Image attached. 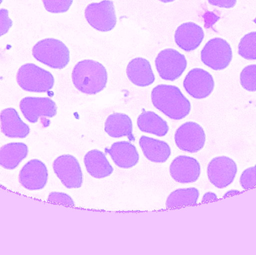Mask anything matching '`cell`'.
I'll use <instances>...</instances> for the list:
<instances>
[{"instance_id": "cell-1", "label": "cell", "mask_w": 256, "mask_h": 255, "mask_svg": "<svg viewBox=\"0 0 256 255\" xmlns=\"http://www.w3.org/2000/svg\"><path fill=\"white\" fill-rule=\"evenodd\" d=\"M154 106L173 120H182L189 115L190 102L174 85H159L152 91Z\"/></svg>"}, {"instance_id": "cell-2", "label": "cell", "mask_w": 256, "mask_h": 255, "mask_svg": "<svg viewBox=\"0 0 256 255\" xmlns=\"http://www.w3.org/2000/svg\"><path fill=\"white\" fill-rule=\"evenodd\" d=\"M108 78L104 66L93 60L80 61L72 72L74 85L86 94H96L104 89Z\"/></svg>"}, {"instance_id": "cell-3", "label": "cell", "mask_w": 256, "mask_h": 255, "mask_svg": "<svg viewBox=\"0 0 256 255\" xmlns=\"http://www.w3.org/2000/svg\"><path fill=\"white\" fill-rule=\"evenodd\" d=\"M36 59L52 68L63 69L70 61L68 48L61 40L48 38L38 42L32 49Z\"/></svg>"}, {"instance_id": "cell-4", "label": "cell", "mask_w": 256, "mask_h": 255, "mask_svg": "<svg viewBox=\"0 0 256 255\" xmlns=\"http://www.w3.org/2000/svg\"><path fill=\"white\" fill-rule=\"evenodd\" d=\"M18 85L30 92H48L54 85V77L49 71L34 64H26L16 74Z\"/></svg>"}, {"instance_id": "cell-5", "label": "cell", "mask_w": 256, "mask_h": 255, "mask_svg": "<svg viewBox=\"0 0 256 255\" xmlns=\"http://www.w3.org/2000/svg\"><path fill=\"white\" fill-rule=\"evenodd\" d=\"M201 59L206 66L213 70H224L232 60L231 46L224 39H212L202 50Z\"/></svg>"}, {"instance_id": "cell-6", "label": "cell", "mask_w": 256, "mask_h": 255, "mask_svg": "<svg viewBox=\"0 0 256 255\" xmlns=\"http://www.w3.org/2000/svg\"><path fill=\"white\" fill-rule=\"evenodd\" d=\"M85 17L93 28L100 31H110L117 22L114 2L109 0L91 3L85 10Z\"/></svg>"}, {"instance_id": "cell-7", "label": "cell", "mask_w": 256, "mask_h": 255, "mask_svg": "<svg viewBox=\"0 0 256 255\" xmlns=\"http://www.w3.org/2000/svg\"><path fill=\"white\" fill-rule=\"evenodd\" d=\"M155 65L162 79L174 81L183 74L188 62L184 55L178 51L166 49L158 54L155 59Z\"/></svg>"}, {"instance_id": "cell-8", "label": "cell", "mask_w": 256, "mask_h": 255, "mask_svg": "<svg viewBox=\"0 0 256 255\" xmlns=\"http://www.w3.org/2000/svg\"><path fill=\"white\" fill-rule=\"evenodd\" d=\"M206 136L202 127L196 122L182 124L174 134V141L179 149L189 153H196L204 148Z\"/></svg>"}, {"instance_id": "cell-9", "label": "cell", "mask_w": 256, "mask_h": 255, "mask_svg": "<svg viewBox=\"0 0 256 255\" xmlns=\"http://www.w3.org/2000/svg\"><path fill=\"white\" fill-rule=\"evenodd\" d=\"M209 181L218 189L232 184L238 172V166L232 159L225 156L214 158L208 166Z\"/></svg>"}, {"instance_id": "cell-10", "label": "cell", "mask_w": 256, "mask_h": 255, "mask_svg": "<svg viewBox=\"0 0 256 255\" xmlns=\"http://www.w3.org/2000/svg\"><path fill=\"white\" fill-rule=\"evenodd\" d=\"M54 172L68 189L80 188L82 184V172L79 162L74 156H60L52 164Z\"/></svg>"}, {"instance_id": "cell-11", "label": "cell", "mask_w": 256, "mask_h": 255, "mask_svg": "<svg viewBox=\"0 0 256 255\" xmlns=\"http://www.w3.org/2000/svg\"><path fill=\"white\" fill-rule=\"evenodd\" d=\"M184 88L196 99L208 97L214 88V80L210 73L201 68H194L186 75L184 80Z\"/></svg>"}, {"instance_id": "cell-12", "label": "cell", "mask_w": 256, "mask_h": 255, "mask_svg": "<svg viewBox=\"0 0 256 255\" xmlns=\"http://www.w3.org/2000/svg\"><path fill=\"white\" fill-rule=\"evenodd\" d=\"M20 109L26 119L33 124L40 117L52 118L57 113L56 104L48 97H25L21 100Z\"/></svg>"}, {"instance_id": "cell-13", "label": "cell", "mask_w": 256, "mask_h": 255, "mask_svg": "<svg viewBox=\"0 0 256 255\" xmlns=\"http://www.w3.org/2000/svg\"><path fill=\"white\" fill-rule=\"evenodd\" d=\"M48 171L44 163L39 160H32L21 169L20 184L28 190H40L48 183Z\"/></svg>"}, {"instance_id": "cell-14", "label": "cell", "mask_w": 256, "mask_h": 255, "mask_svg": "<svg viewBox=\"0 0 256 255\" xmlns=\"http://www.w3.org/2000/svg\"><path fill=\"white\" fill-rule=\"evenodd\" d=\"M172 178L180 184L194 183L198 179L201 166L198 160L188 156L176 157L170 168Z\"/></svg>"}, {"instance_id": "cell-15", "label": "cell", "mask_w": 256, "mask_h": 255, "mask_svg": "<svg viewBox=\"0 0 256 255\" xmlns=\"http://www.w3.org/2000/svg\"><path fill=\"white\" fill-rule=\"evenodd\" d=\"M202 28L192 22H185L178 27L174 33V40L180 49L186 52L195 50L204 39Z\"/></svg>"}, {"instance_id": "cell-16", "label": "cell", "mask_w": 256, "mask_h": 255, "mask_svg": "<svg viewBox=\"0 0 256 255\" xmlns=\"http://www.w3.org/2000/svg\"><path fill=\"white\" fill-rule=\"evenodd\" d=\"M2 133L9 138L26 137L30 134V128L21 120L16 109L8 108L0 113Z\"/></svg>"}, {"instance_id": "cell-17", "label": "cell", "mask_w": 256, "mask_h": 255, "mask_svg": "<svg viewBox=\"0 0 256 255\" xmlns=\"http://www.w3.org/2000/svg\"><path fill=\"white\" fill-rule=\"evenodd\" d=\"M106 152L110 155L115 164L122 169H130L138 163L140 155L134 145L129 142H118L112 144Z\"/></svg>"}, {"instance_id": "cell-18", "label": "cell", "mask_w": 256, "mask_h": 255, "mask_svg": "<svg viewBox=\"0 0 256 255\" xmlns=\"http://www.w3.org/2000/svg\"><path fill=\"white\" fill-rule=\"evenodd\" d=\"M127 75L130 82L137 86H148L155 80L150 62L143 58H136L130 61Z\"/></svg>"}, {"instance_id": "cell-19", "label": "cell", "mask_w": 256, "mask_h": 255, "mask_svg": "<svg viewBox=\"0 0 256 255\" xmlns=\"http://www.w3.org/2000/svg\"><path fill=\"white\" fill-rule=\"evenodd\" d=\"M140 146L144 157L154 163H165L171 155V148L166 142L153 138L142 136Z\"/></svg>"}, {"instance_id": "cell-20", "label": "cell", "mask_w": 256, "mask_h": 255, "mask_svg": "<svg viewBox=\"0 0 256 255\" xmlns=\"http://www.w3.org/2000/svg\"><path fill=\"white\" fill-rule=\"evenodd\" d=\"M84 164L87 172L94 178H106L114 172V168L106 155L98 150H92L84 157Z\"/></svg>"}, {"instance_id": "cell-21", "label": "cell", "mask_w": 256, "mask_h": 255, "mask_svg": "<svg viewBox=\"0 0 256 255\" xmlns=\"http://www.w3.org/2000/svg\"><path fill=\"white\" fill-rule=\"evenodd\" d=\"M105 132L112 138L127 136L130 141H135L132 135V123L130 118L126 114H112L105 123Z\"/></svg>"}, {"instance_id": "cell-22", "label": "cell", "mask_w": 256, "mask_h": 255, "mask_svg": "<svg viewBox=\"0 0 256 255\" xmlns=\"http://www.w3.org/2000/svg\"><path fill=\"white\" fill-rule=\"evenodd\" d=\"M28 147L21 142L9 143L0 148V166L6 169H14L28 155Z\"/></svg>"}, {"instance_id": "cell-23", "label": "cell", "mask_w": 256, "mask_h": 255, "mask_svg": "<svg viewBox=\"0 0 256 255\" xmlns=\"http://www.w3.org/2000/svg\"><path fill=\"white\" fill-rule=\"evenodd\" d=\"M137 125L142 132L160 137L166 136L168 132L166 121L152 111L143 110L142 113L138 117Z\"/></svg>"}, {"instance_id": "cell-24", "label": "cell", "mask_w": 256, "mask_h": 255, "mask_svg": "<svg viewBox=\"0 0 256 255\" xmlns=\"http://www.w3.org/2000/svg\"><path fill=\"white\" fill-rule=\"evenodd\" d=\"M200 192L196 188L179 189L172 192L166 200L167 208H183L195 205L198 202Z\"/></svg>"}, {"instance_id": "cell-25", "label": "cell", "mask_w": 256, "mask_h": 255, "mask_svg": "<svg viewBox=\"0 0 256 255\" xmlns=\"http://www.w3.org/2000/svg\"><path fill=\"white\" fill-rule=\"evenodd\" d=\"M238 53L248 60H256V31L246 34L240 40Z\"/></svg>"}, {"instance_id": "cell-26", "label": "cell", "mask_w": 256, "mask_h": 255, "mask_svg": "<svg viewBox=\"0 0 256 255\" xmlns=\"http://www.w3.org/2000/svg\"><path fill=\"white\" fill-rule=\"evenodd\" d=\"M240 80L246 91H256V64L245 67L240 73Z\"/></svg>"}, {"instance_id": "cell-27", "label": "cell", "mask_w": 256, "mask_h": 255, "mask_svg": "<svg viewBox=\"0 0 256 255\" xmlns=\"http://www.w3.org/2000/svg\"><path fill=\"white\" fill-rule=\"evenodd\" d=\"M74 0H43L44 5L51 13H64L68 11Z\"/></svg>"}, {"instance_id": "cell-28", "label": "cell", "mask_w": 256, "mask_h": 255, "mask_svg": "<svg viewBox=\"0 0 256 255\" xmlns=\"http://www.w3.org/2000/svg\"><path fill=\"white\" fill-rule=\"evenodd\" d=\"M240 184L244 190L256 187V165L244 171L240 178Z\"/></svg>"}, {"instance_id": "cell-29", "label": "cell", "mask_w": 256, "mask_h": 255, "mask_svg": "<svg viewBox=\"0 0 256 255\" xmlns=\"http://www.w3.org/2000/svg\"><path fill=\"white\" fill-rule=\"evenodd\" d=\"M48 202L58 204V205H64V206H75L73 199L68 195L63 193L52 192V193H50L49 197H48Z\"/></svg>"}, {"instance_id": "cell-30", "label": "cell", "mask_w": 256, "mask_h": 255, "mask_svg": "<svg viewBox=\"0 0 256 255\" xmlns=\"http://www.w3.org/2000/svg\"><path fill=\"white\" fill-rule=\"evenodd\" d=\"M12 19L8 17V10L6 9H0V37L6 34L12 26Z\"/></svg>"}, {"instance_id": "cell-31", "label": "cell", "mask_w": 256, "mask_h": 255, "mask_svg": "<svg viewBox=\"0 0 256 255\" xmlns=\"http://www.w3.org/2000/svg\"><path fill=\"white\" fill-rule=\"evenodd\" d=\"M208 2L214 6L231 8L236 5L237 0H208Z\"/></svg>"}, {"instance_id": "cell-32", "label": "cell", "mask_w": 256, "mask_h": 255, "mask_svg": "<svg viewBox=\"0 0 256 255\" xmlns=\"http://www.w3.org/2000/svg\"><path fill=\"white\" fill-rule=\"evenodd\" d=\"M218 199V196L215 193H206L203 196L202 203H206V202H212V201H215Z\"/></svg>"}, {"instance_id": "cell-33", "label": "cell", "mask_w": 256, "mask_h": 255, "mask_svg": "<svg viewBox=\"0 0 256 255\" xmlns=\"http://www.w3.org/2000/svg\"><path fill=\"white\" fill-rule=\"evenodd\" d=\"M240 191H238V190H230V191L227 192V193L224 195V198L236 196V195L240 194Z\"/></svg>"}, {"instance_id": "cell-34", "label": "cell", "mask_w": 256, "mask_h": 255, "mask_svg": "<svg viewBox=\"0 0 256 255\" xmlns=\"http://www.w3.org/2000/svg\"><path fill=\"white\" fill-rule=\"evenodd\" d=\"M159 1H162V2H172V1H174V0H159Z\"/></svg>"}, {"instance_id": "cell-35", "label": "cell", "mask_w": 256, "mask_h": 255, "mask_svg": "<svg viewBox=\"0 0 256 255\" xmlns=\"http://www.w3.org/2000/svg\"><path fill=\"white\" fill-rule=\"evenodd\" d=\"M3 0H0V4H1Z\"/></svg>"}]
</instances>
